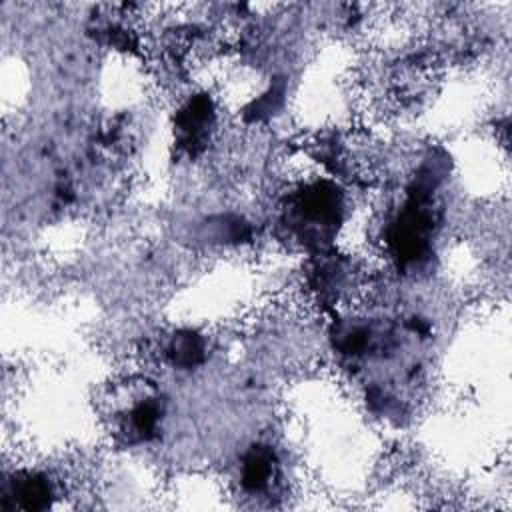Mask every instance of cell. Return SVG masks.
<instances>
[{"label":"cell","mask_w":512,"mask_h":512,"mask_svg":"<svg viewBox=\"0 0 512 512\" xmlns=\"http://www.w3.org/2000/svg\"><path fill=\"white\" fill-rule=\"evenodd\" d=\"M276 472L274 454L268 448H254L242 464V486L248 492H262L270 486Z\"/></svg>","instance_id":"7a4b0ae2"},{"label":"cell","mask_w":512,"mask_h":512,"mask_svg":"<svg viewBox=\"0 0 512 512\" xmlns=\"http://www.w3.org/2000/svg\"><path fill=\"white\" fill-rule=\"evenodd\" d=\"M8 496L4 500H12L14 506L24 510H42L48 508L54 496V488L48 476L38 472H20L10 480L6 488ZM4 502V504H6Z\"/></svg>","instance_id":"6da1fadb"}]
</instances>
